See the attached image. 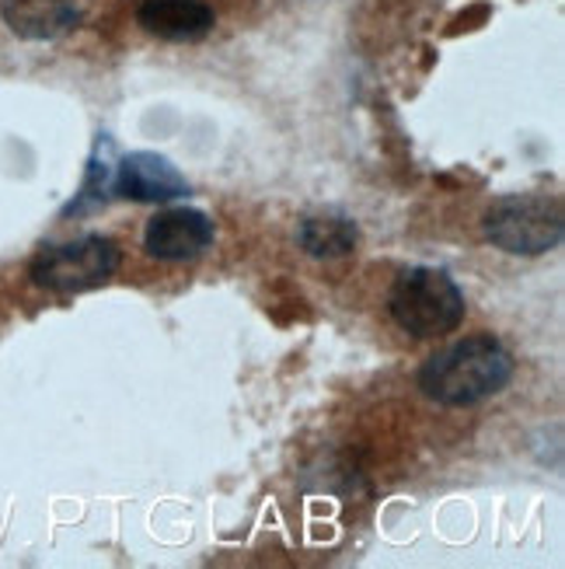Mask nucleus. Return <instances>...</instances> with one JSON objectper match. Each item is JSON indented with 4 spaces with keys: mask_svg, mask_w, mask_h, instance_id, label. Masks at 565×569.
Segmentation results:
<instances>
[{
    "mask_svg": "<svg viewBox=\"0 0 565 569\" xmlns=\"http://www.w3.org/2000/svg\"><path fill=\"white\" fill-rule=\"evenodd\" d=\"M119 244L105 234H84L73 241L46 244L32 259L29 277L36 287L53 293H81L94 290L115 277L119 269Z\"/></svg>",
    "mask_w": 565,
    "mask_h": 569,
    "instance_id": "nucleus-4",
    "label": "nucleus"
},
{
    "mask_svg": "<svg viewBox=\"0 0 565 569\" xmlns=\"http://www.w3.org/2000/svg\"><path fill=\"white\" fill-rule=\"evenodd\" d=\"M143 32L168 42H192L213 29V11L203 0H143L137 8Z\"/></svg>",
    "mask_w": 565,
    "mask_h": 569,
    "instance_id": "nucleus-8",
    "label": "nucleus"
},
{
    "mask_svg": "<svg viewBox=\"0 0 565 569\" xmlns=\"http://www.w3.org/2000/svg\"><path fill=\"white\" fill-rule=\"evenodd\" d=\"M297 241L311 259H342L356 249L360 228L346 213H311L301 220Z\"/></svg>",
    "mask_w": 565,
    "mask_h": 569,
    "instance_id": "nucleus-9",
    "label": "nucleus"
},
{
    "mask_svg": "<svg viewBox=\"0 0 565 569\" xmlns=\"http://www.w3.org/2000/svg\"><path fill=\"white\" fill-rule=\"evenodd\" d=\"M112 192L133 203H171L189 192L182 171L161 154H127L112 171Z\"/></svg>",
    "mask_w": 565,
    "mask_h": 569,
    "instance_id": "nucleus-6",
    "label": "nucleus"
},
{
    "mask_svg": "<svg viewBox=\"0 0 565 569\" xmlns=\"http://www.w3.org/2000/svg\"><path fill=\"white\" fill-rule=\"evenodd\" d=\"M213 220L203 210L192 207H171L161 210L147 220L143 228V249L147 256L164 259V262H182V259H195L203 256L213 244Z\"/></svg>",
    "mask_w": 565,
    "mask_h": 569,
    "instance_id": "nucleus-5",
    "label": "nucleus"
},
{
    "mask_svg": "<svg viewBox=\"0 0 565 569\" xmlns=\"http://www.w3.org/2000/svg\"><path fill=\"white\" fill-rule=\"evenodd\" d=\"M513 353L496 336H468L420 367V391L440 406H478L513 381Z\"/></svg>",
    "mask_w": 565,
    "mask_h": 569,
    "instance_id": "nucleus-1",
    "label": "nucleus"
},
{
    "mask_svg": "<svg viewBox=\"0 0 565 569\" xmlns=\"http://www.w3.org/2000/svg\"><path fill=\"white\" fill-rule=\"evenodd\" d=\"M485 238L509 256H545L565 234L562 203L545 192H513L485 210Z\"/></svg>",
    "mask_w": 565,
    "mask_h": 569,
    "instance_id": "nucleus-3",
    "label": "nucleus"
},
{
    "mask_svg": "<svg viewBox=\"0 0 565 569\" xmlns=\"http://www.w3.org/2000/svg\"><path fill=\"white\" fill-rule=\"evenodd\" d=\"M387 311L415 339H440L461 326L464 318V293L444 269L412 266L391 283Z\"/></svg>",
    "mask_w": 565,
    "mask_h": 569,
    "instance_id": "nucleus-2",
    "label": "nucleus"
},
{
    "mask_svg": "<svg viewBox=\"0 0 565 569\" xmlns=\"http://www.w3.org/2000/svg\"><path fill=\"white\" fill-rule=\"evenodd\" d=\"M8 29L21 39H60L84 18V0H4Z\"/></svg>",
    "mask_w": 565,
    "mask_h": 569,
    "instance_id": "nucleus-7",
    "label": "nucleus"
}]
</instances>
